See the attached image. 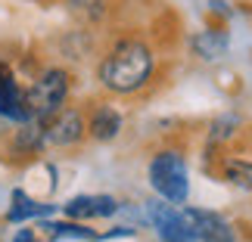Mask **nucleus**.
<instances>
[{"label":"nucleus","instance_id":"8","mask_svg":"<svg viewBox=\"0 0 252 242\" xmlns=\"http://www.w3.org/2000/svg\"><path fill=\"white\" fill-rule=\"evenodd\" d=\"M190 50H193V56H199L202 62H218L230 53V34L218 25L202 28V31H196L190 37Z\"/></svg>","mask_w":252,"mask_h":242},{"label":"nucleus","instance_id":"11","mask_svg":"<svg viewBox=\"0 0 252 242\" xmlns=\"http://www.w3.org/2000/svg\"><path fill=\"white\" fill-rule=\"evenodd\" d=\"M53 211H56V205L32 202L22 189H16L13 192V208L6 211V220L9 224H22V220H28V217H47V215H53Z\"/></svg>","mask_w":252,"mask_h":242},{"label":"nucleus","instance_id":"10","mask_svg":"<svg viewBox=\"0 0 252 242\" xmlns=\"http://www.w3.org/2000/svg\"><path fill=\"white\" fill-rule=\"evenodd\" d=\"M218 174L221 180L230 183L240 192H252V159L243 156H221L218 159Z\"/></svg>","mask_w":252,"mask_h":242},{"label":"nucleus","instance_id":"9","mask_svg":"<svg viewBox=\"0 0 252 242\" xmlns=\"http://www.w3.org/2000/svg\"><path fill=\"white\" fill-rule=\"evenodd\" d=\"M87 134L100 143H109L122 134V112L115 106H94L91 118H87Z\"/></svg>","mask_w":252,"mask_h":242},{"label":"nucleus","instance_id":"2","mask_svg":"<svg viewBox=\"0 0 252 242\" xmlns=\"http://www.w3.org/2000/svg\"><path fill=\"white\" fill-rule=\"evenodd\" d=\"M150 187L156 189L159 199L171 202V205H184L190 199V171H187V159L178 149H159L150 159L147 168Z\"/></svg>","mask_w":252,"mask_h":242},{"label":"nucleus","instance_id":"12","mask_svg":"<svg viewBox=\"0 0 252 242\" xmlns=\"http://www.w3.org/2000/svg\"><path fill=\"white\" fill-rule=\"evenodd\" d=\"M240 131V118L237 115H221V118L212 121V131H209V146H221V143L234 140Z\"/></svg>","mask_w":252,"mask_h":242},{"label":"nucleus","instance_id":"1","mask_svg":"<svg viewBox=\"0 0 252 242\" xmlns=\"http://www.w3.org/2000/svg\"><path fill=\"white\" fill-rule=\"evenodd\" d=\"M153 72H156V56H153L150 44H143L140 37H122L100 59L96 78L109 93L131 96L150 84Z\"/></svg>","mask_w":252,"mask_h":242},{"label":"nucleus","instance_id":"17","mask_svg":"<svg viewBox=\"0 0 252 242\" xmlns=\"http://www.w3.org/2000/svg\"><path fill=\"white\" fill-rule=\"evenodd\" d=\"M13 242H37V239H34V230H28V227H25V230H16Z\"/></svg>","mask_w":252,"mask_h":242},{"label":"nucleus","instance_id":"16","mask_svg":"<svg viewBox=\"0 0 252 242\" xmlns=\"http://www.w3.org/2000/svg\"><path fill=\"white\" fill-rule=\"evenodd\" d=\"M209 9L215 16H221V19H234V9H230L227 0H209Z\"/></svg>","mask_w":252,"mask_h":242},{"label":"nucleus","instance_id":"7","mask_svg":"<svg viewBox=\"0 0 252 242\" xmlns=\"http://www.w3.org/2000/svg\"><path fill=\"white\" fill-rule=\"evenodd\" d=\"M0 118H9L16 124L32 121L28 118V106H25V90L19 87L16 75L6 62H0Z\"/></svg>","mask_w":252,"mask_h":242},{"label":"nucleus","instance_id":"15","mask_svg":"<svg viewBox=\"0 0 252 242\" xmlns=\"http://www.w3.org/2000/svg\"><path fill=\"white\" fill-rule=\"evenodd\" d=\"M69 6L75 9V13H87V16H100L106 0H69Z\"/></svg>","mask_w":252,"mask_h":242},{"label":"nucleus","instance_id":"13","mask_svg":"<svg viewBox=\"0 0 252 242\" xmlns=\"http://www.w3.org/2000/svg\"><path fill=\"white\" fill-rule=\"evenodd\" d=\"M63 211L69 215L72 220H87V217H96V196H75L63 205Z\"/></svg>","mask_w":252,"mask_h":242},{"label":"nucleus","instance_id":"14","mask_svg":"<svg viewBox=\"0 0 252 242\" xmlns=\"http://www.w3.org/2000/svg\"><path fill=\"white\" fill-rule=\"evenodd\" d=\"M41 230H50L53 239H63V236H69V239H96L94 230H87L81 224H41Z\"/></svg>","mask_w":252,"mask_h":242},{"label":"nucleus","instance_id":"3","mask_svg":"<svg viewBox=\"0 0 252 242\" xmlns=\"http://www.w3.org/2000/svg\"><path fill=\"white\" fill-rule=\"evenodd\" d=\"M69 87H72V78H69L65 69H47L41 78L25 90L28 118L44 121V118H50L56 109H63L65 100H69Z\"/></svg>","mask_w":252,"mask_h":242},{"label":"nucleus","instance_id":"6","mask_svg":"<svg viewBox=\"0 0 252 242\" xmlns=\"http://www.w3.org/2000/svg\"><path fill=\"white\" fill-rule=\"evenodd\" d=\"M184 217L190 224V233L196 236V242H237L234 224L209 208H184Z\"/></svg>","mask_w":252,"mask_h":242},{"label":"nucleus","instance_id":"4","mask_svg":"<svg viewBox=\"0 0 252 242\" xmlns=\"http://www.w3.org/2000/svg\"><path fill=\"white\" fill-rule=\"evenodd\" d=\"M147 215H150V224L156 227L159 242H196V236L190 233L187 217H184V211H178V205L156 199V202H147Z\"/></svg>","mask_w":252,"mask_h":242},{"label":"nucleus","instance_id":"5","mask_svg":"<svg viewBox=\"0 0 252 242\" xmlns=\"http://www.w3.org/2000/svg\"><path fill=\"white\" fill-rule=\"evenodd\" d=\"M41 124H44V140L50 143V146H75L87 134L84 115L78 109H69V106L56 109L50 118H44Z\"/></svg>","mask_w":252,"mask_h":242}]
</instances>
